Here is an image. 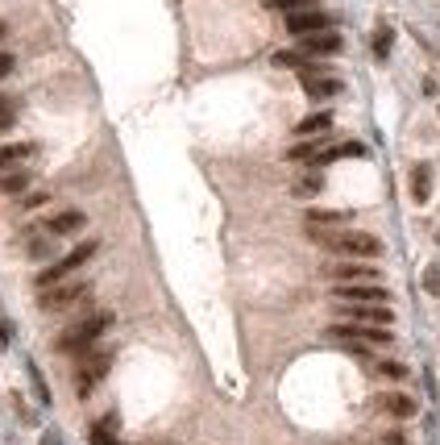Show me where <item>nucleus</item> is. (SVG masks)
I'll list each match as a JSON object with an SVG mask.
<instances>
[{
	"instance_id": "nucleus-1",
	"label": "nucleus",
	"mask_w": 440,
	"mask_h": 445,
	"mask_svg": "<svg viewBox=\"0 0 440 445\" xmlns=\"http://www.w3.org/2000/svg\"><path fill=\"white\" fill-rule=\"evenodd\" d=\"M308 233L316 237V246L337 250L345 258H378V254H382V242H378L374 233H357V229H349V233H328V229H312V225H308Z\"/></svg>"
},
{
	"instance_id": "nucleus-2",
	"label": "nucleus",
	"mask_w": 440,
	"mask_h": 445,
	"mask_svg": "<svg viewBox=\"0 0 440 445\" xmlns=\"http://www.w3.org/2000/svg\"><path fill=\"white\" fill-rule=\"evenodd\" d=\"M108 324H112V312H92V317H83L79 324H71V329L54 342V349H58V354H88V349L108 333Z\"/></svg>"
},
{
	"instance_id": "nucleus-3",
	"label": "nucleus",
	"mask_w": 440,
	"mask_h": 445,
	"mask_svg": "<svg viewBox=\"0 0 440 445\" xmlns=\"http://www.w3.org/2000/svg\"><path fill=\"white\" fill-rule=\"evenodd\" d=\"M88 283L83 279H63V283H50V287H42V296H38V304H42V312H67V308H75V304H83L88 300Z\"/></svg>"
},
{
	"instance_id": "nucleus-4",
	"label": "nucleus",
	"mask_w": 440,
	"mask_h": 445,
	"mask_svg": "<svg viewBox=\"0 0 440 445\" xmlns=\"http://www.w3.org/2000/svg\"><path fill=\"white\" fill-rule=\"evenodd\" d=\"M92 254H96V242H79L71 254H63L58 262H50L46 271L38 275V287H50V283H63V279H71V275L79 271L88 258H92Z\"/></svg>"
},
{
	"instance_id": "nucleus-5",
	"label": "nucleus",
	"mask_w": 440,
	"mask_h": 445,
	"mask_svg": "<svg viewBox=\"0 0 440 445\" xmlns=\"http://www.w3.org/2000/svg\"><path fill=\"white\" fill-rule=\"evenodd\" d=\"M332 296L341 304H387L391 292L382 283H332Z\"/></svg>"
},
{
	"instance_id": "nucleus-6",
	"label": "nucleus",
	"mask_w": 440,
	"mask_h": 445,
	"mask_svg": "<svg viewBox=\"0 0 440 445\" xmlns=\"http://www.w3.org/2000/svg\"><path fill=\"white\" fill-rule=\"evenodd\" d=\"M345 38L337 29H320V34H308V38H299V54H308V58H332V54H341Z\"/></svg>"
},
{
	"instance_id": "nucleus-7",
	"label": "nucleus",
	"mask_w": 440,
	"mask_h": 445,
	"mask_svg": "<svg viewBox=\"0 0 440 445\" xmlns=\"http://www.w3.org/2000/svg\"><path fill=\"white\" fill-rule=\"evenodd\" d=\"M299 75H303V92H308L312 100H332V96H341V79H337V75H328L324 67H316V63H312L308 71H299Z\"/></svg>"
},
{
	"instance_id": "nucleus-8",
	"label": "nucleus",
	"mask_w": 440,
	"mask_h": 445,
	"mask_svg": "<svg viewBox=\"0 0 440 445\" xmlns=\"http://www.w3.org/2000/svg\"><path fill=\"white\" fill-rule=\"evenodd\" d=\"M320 29H332V17L324 9H299V13H287V34L295 38H308V34H320Z\"/></svg>"
},
{
	"instance_id": "nucleus-9",
	"label": "nucleus",
	"mask_w": 440,
	"mask_h": 445,
	"mask_svg": "<svg viewBox=\"0 0 440 445\" xmlns=\"http://www.w3.org/2000/svg\"><path fill=\"white\" fill-rule=\"evenodd\" d=\"M108 367H112V354H92V358H83V367H79V379H75V383H79V392L88 396V392L96 387L100 379L108 374Z\"/></svg>"
},
{
	"instance_id": "nucleus-10",
	"label": "nucleus",
	"mask_w": 440,
	"mask_h": 445,
	"mask_svg": "<svg viewBox=\"0 0 440 445\" xmlns=\"http://www.w3.org/2000/svg\"><path fill=\"white\" fill-rule=\"evenodd\" d=\"M332 283H378V267H370V262H341V267H332Z\"/></svg>"
},
{
	"instance_id": "nucleus-11",
	"label": "nucleus",
	"mask_w": 440,
	"mask_h": 445,
	"mask_svg": "<svg viewBox=\"0 0 440 445\" xmlns=\"http://www.w3.org/2000/svg\"><path fill=\"white\" fill-rule=\"evenodd\" d=\"M345 321H357V324H391V308H378V304H357V308H341Z\"/></svg>"
},
{
	"instance_id": "nucleus-12",
	"label": "nucleus",
	"mask_w": 440,
	"mask_h": 445,
	"mask_svg": "<svg viewBox=\"0 0 440 445\" xmlns=\"http://www.w3.org/2000/svg\"><path fill=\"white\" fill-rule=\"evenodd\" d=\"M366 146L362 142H341V146H320V154L312 158L316 167H328V163H337V158H362Z\"/></svg>"
},
{
	"instance_id": "nucleus-13",
	"label": "nucleus",
	"mask_w": 440,
	"mask_h": 445,
	"mask_svg": "<svg viewBox=\"0 0 440 445\" xmlns=\"http://www.w3.org/2000/svg\"><path fill=\"white\" fill-rule=\"evenodd\" d=\"M83 221H88V217H83L79 208H67V213H54L46 229L54 233V237H67V233H79V229H83Z\"/></svg>"
},
{
	"instance_id": "nucleus-14",
	"label": "nucleus",
	"mask_w": 440,
	"mask_h": 445,
	"mask_svg": "<svg viewBox=\"0 0 440 445\" xmlns=\"http://www.w3.org/2000/svg\"><path fill=\"white\" fill-rule=\"evenodd\" d=\"M378 408H382V412H391V416H399V421H407V416H416L419 412V404L412 396H399V392H394V396H382L378 399Z\"/></svg>"
},
{
	"instance_id": "nucleus-15",
	"label": "nucleus",
	"mask_w": 440,
	"mask_h": 445,
	"mask_svg": "<svg viewBox=\"0 0 440 445\" xmlns=\"http://www.w3.org/2000/svg\"><path fill=\"white\" fill-rule=\"evenodd\" d=\"M328 129H332V113H324V108H320V113H312V117H303V121L295 125V133H299V138H316V133H328Z\"/></svg>"
},
{
	"instance_id": "nucleus-16",
	"label": "nucleus",
	"mask_w": 440,
	"mask_h": 445,
	"mask_svg": "<svg viewBox=\"0 0 440 445\" xmlns=\"http://www.w3.org/2000/svg\"><path fill=\"white\" fill-rule=\"evenodd\" d=\"M412 196H416L419 204L432 196V167H428V163H419L416 171H412Z\"/></svg>"
},
{
	"instance_id": "nucleus-17",
	"label": "nucleus",
	"mask_w": 440,
	"mask_h": 445,
	"mask_svg": "<svg viewBox=\"0 0 440 445\" xmlns=\"http://www.w3.org/2000/svg\"><path fill=\"white\" fill-rule=\"evenodd\" d=\"M25 188H29V171H21V167H17V171H13V167L0 171V192H4V196H17Z\"/></svg>"
},
{
	"instance_id": "nucleus-18",
	"label": "nucleus",
	"mask_w": 440,
	"mask_h": 445,
	"mask_svg": "<svg viewBox=\"0 0 440 445\" xmlns=\"http://www.w3.org/2000/svg\"><path fill=\"white\" fill-rule=\"evenodd\" d=\"M33 146L29 142H13V146H0V171H9V167H17L21 158H29Z\"/></svg>"
},
{
	"instance_id": "nucleus-19",
	"label": "nucleus",
	"mask_w": 440,
	"mask_h": 445,
	"mask_svg": "<svg viewBox=\"0 0 440 445\" xmlns=\"http://www.w3.org/2000/svg\"><path fill=\"white\" fill-rule=\"evenodd\" d=\"M349 221V213H324V208H312L308 213V225L312 229H332V225H345Z\"/></svg>"
},
{
	"instance_id": "nucleus-20",
	"label": "nucleus",
	"mask_w": 440,
	"mask_h": 445,
	"mask_svg": "<svg viewBox=\"0 0 440 445\" xmlns=\"http://www.w3.org/2000/svg\"><path fill=\"white\" fill-rule=\"evenodd\" d=\"M112 416H108V421H100V424H92V429H88V445H117V437H112Z\"/></svg>"
},
{
	"instance_id": "nucleus-21",
	"label": "nucleus",
	"mask_w": 440,
	"mask_h": 445,
	"mask_svg": "<svg viewBox=\"0 0 440 445\" xmlns=\"http://www.w3.org/2000/svg\"><path fill=\"white\" fill-rule=\"evenodd\" d=\"M274 67H295V71H308V67H312V58H308V54H299V50H278V54H274Z\"/></svg>"
},
{
	"instance_id": "nucleus-22",
	"label": "nucleus",
	"mask_w": 440,
	"mask_h": 445,
	"mask_svg": "<svg viewBox=\"0 0 440 445\" xmlns=\"http://www.w3.org/2000/svg\"><path fill=\"white\" fill-rule=\"evenodd\" d=\"M320 188H324V175H320V171L303 175V179H295V183H291V192H295V196H316Z\"/></svg>"
},
{
	"instance_id": "nucleus-23",
	"label": "nucleus",
	"mask_w": 440,
	"mask_h": 445,
	"mask_svg": "<svg viewBox=\"0 0 440 445\" xmlns=\"http://www.w3.org/2000/svg\"><path fill=\"white\" fill-rule=\"evenodd\" d=\"M316 154H320V142H299V146L287 150V158H291V163H312Z\"/></svg>"
},
{
	"instance_id": "nucleus-24",
	"label": "nucleus",
	"mask_w": 440,
	"mask_h": 445,
	"mask_svg": "<svg viewBox=\"0 0 440 445\" xmlns=\"http://www.w3.org/2000/svg\"><path fill=\"white\" fill-rule=\"evenodd\" d=\"M391 42H394L391 29H374V54H378V58H387V54H391Z\"/></svg>"
},
{
	"instance_id": "nucleus-25",
	"label": "nucleus",
	"mask_w": 440,
	"mask_h": 445,
	"mask_svg": "<svg viewBox=\"0 0 440 445\" xmlns=\"http://www.w3.org/2000/svg\"><path fill=\"white\" fill-rule=\"evenodd\" d=\"M270 9H278V13H299V9H316L312 0H266Z\"/></svg>"
},
{
	"instance_id": "nucleus-26",
	"label": "nucleus",
	"mask_w": 440,
	"mask_h": 445,
	"mask_svg": "<svg viewBox=\"0 0 440 445\" xmlns=\"http://www.w3.org/2000/svg\"><path fill=\"white\" fill-rule=\"evenodd\" d=\"M378 371L387 374V379H407V367L403 362H378Z\"/></svg>"
},
{
	"instance_id": "nucleus-27",
	"label": "nucleus",
	"mask_w": 440,
	"mask_h": 445,
	"mask_svg": "<svg viewBox=\"0 0 440 445\" xmlns=\"http://www.w3.org/2000/svg\"><path fill=\"white\" fill-rule=\"evenodd\" d=\"M424 287H428V292H440V262H432V267H428V275H424Z\"/></svg>"
},
{
	"instance_id": "nucleus-28",
	"label": "nucleus",
	"mask_w": 440,
	"mask_h": 445,
	"mask_svg": "<svg viewBox=\"0 0 440 445\" xmlns=\"http://www.w3.org/2000/svg\"><path fill=\"white\" fill-rule=\"evenodd\" d=\"M13 67H17V58H13L9 50H0V79H4V75L13 71Z\"/></svg>"
},
{
	"instance_id": "nucleus-29",
	"label": "nucleus",
	"mask_w": 440,
	"mask_h": 445,
	"mask_svg": "<svg viewBox=\"0 0 440 445\" xmlns=\"http://www.w3.org/2000/svg\"><path fill=\"white\" fill-rule=\"evenodd\" d=\"M46 250H50V242H42V237H38V242L29 246V254H33V258H46Z\"/></svg>"
},
{
	"instance_id": "nucleus-30",
	"label": "nucleus",
	"mask_w": 440,
	"mask_h": 445,
	"mask_svg": "<svg viewBox=\"0 0 440 445\" xmlns=\"http://www.w3.org/2000/svg\"><path fill=\"white\" fill-rule=\"evenodd\" d=\"M382 445H412V441H407L403 433H387V437H382Z\"/></svg>"
},
{
	"instance_id": "nucleus-31",
	"label": "nucleus",
	"mask_w": 440,
	"mask_h": 445,
	"mask_svg": "<svg viewBox=\"0 0 440 445\" xmlns=\"http://www.w3.org/2000/svg\"><path fill=\"white\" fill-rule=\"evenodd\" d=\"M38 204H46V196H42V192H33V196H25V208H38Z\"/></svg>"
},
{
	"instance_id": "nucleus-32",
	"label": "nucleus",
	"mask_w": 440,
	"mask_h": 445,
	"mask_svg": "<svg viewBox=\"0 0 440 445\" xmlns=\"http://www.w3.org/2000/svg\"><path fill=\"white\" fill-rule=\"evenodd\" d=\"M4 346H9V324L0 321V349H4Z\"/></svg>"
},
{
	"instance_id": "nucleus-33",
	"label": "nucleus",
	"mask_w": 440,
	"mask_h": 445,
	"mask_svg": "<svg viewBox=\"0 0 440 445\" xmlns=\"http://www.w3.org/2000/svg\"><path fill=\"white\" fill-rule=\"evenodd\" d=\"M4 113H13V100L9 96H0V117H4Z\"/></svg>"
},
{
	"instance_id": "nucleus-34",
	"label": "nucleus",
	"mask_w": 440,
	"mask_h": 445,
	"mask_svg": "<svg viewBox=\"0 0 440 445\" xmlns=\"http://www.w3.org/2000/svg\"><path fill=\"white\" fill-rule=\"evenodd\" d=\"M42 445H58V437H54V433H46V437H42Z\"/></svg>"
},
{
	"instance_id": "nucleus-35",
	"label": "nucleus",
	"mask_w": 440,
	"mask_h": 445,
	"mask_svg": "<svg viewBox=\"0 0 440 445\" xmlns=\"http://www.w3.org/2000/svg\"><path fill=\"white\" fill-rule=\"evenodd\" d=\"M0 38H4V21H0Z\"/></svg>"
}]
</instances>
